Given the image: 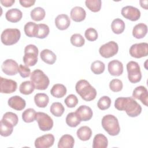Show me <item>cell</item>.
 <instances>
[{"label":"cell","mask_w":148,"mask_h":148,"mask_svg":"<svg viewBox=\"0 0 148 148\" xmlns=\"http://www.w3.org/2000/svg\"><path fill=\"white\" fill-rule=\"evenodd\" d=\"M70 41L72 45L76 47H82L85 43L83 36L80 34H73L71 37Z\"/></svg>","instance_id":"cell-39"},{"label":"cell","mask_w":148,"mask_h":148,"mask_svg":"<svg viewBox=\"0 0 148 148\" xmlns=\"http://www.w3.org/2000/svg\"><path fill=\"white\" fill-rule=\"evenodd\" d=\"M35 87L31 81H24L22 82L19 87L20 92L24 95L31 94L35 90Z\"/></svg>","instance_id":"cell-32"},{"label":"cell","mask_w":148,"mask_h":148,"mask_svg":"<svg viewBox=\"0 0 148 148\" xmlns=\"http://www.w3.org/2000/svg\"><path fill=\"white\" fill-rule=\"evenodd\" d=\"M119 50V46L116 42L110 41L102 45L99 49V53L103 58H108L116 55Z\"/></svg>","instance_id":"cell-9"},{"label":"cell","mask_w":148,"mask_h":148,"mask_svg":"<svg viewBox=\"0 0 148 148\" xmlns=\"http://www.w3.org/2000/svg\"><path fill=\"white\" fill-rule=\"evenodd\" d=\"M114 107L119 110H125L128 116L135 117L142 112L141 106L132 97H119L114 102Z\"/></svg>","instance_id":"cell-1"},{"label":"cell","mask_w":148,"mask_h":148,"mask_svg":"<svg viewBox=\"0 0 148 148\" xmlns=\"http://www.w3.org/2000/svg\"><path fill=\"white\" fill-rule=\"evenodd\" d=\"M50 32V29L47 25L45 24H38V31L36 38L44 39L48 36Z\"/></svg>","instance_id":"cell-41"},{"label":"cell","mask_w":148,"mask_h":148,"mask_svg":"<svg viewBox=\"0 0 148 148\" xmlns=\"http://www.w3.org/2000/svg\"><path fill=\"white\" fill-rule=\"evenodd\" d=\"M71 18L75 22H80L83 21L86 16L85 10L80 6H75L73 8L70 12Z\"/></svg>","instance_id":"cell-20"},{"label":"cell","mask_w":148,"mask_h":148,"mask_svg":"<svg viewBox=\"0 0 148 148\" xmlns=\"http://www.w3.org/2000/svg\"><path fill=\"white\" fill-rule=\"evenodd\" d=\"M123 87L122 81L117 79L112 80L109 83V88L113 92L120 91L122 90Z\"/></svg>","instance_id":"cell-43"},{"label":"cell","mask_w":148,"mask_h":148,"mask_svg":"<svg viewBox=\"0 0 148 148\" xmlns=\"http://www.w3.org/2000/svg\"><path fill=\"white\" fill-rule=\"evenodd\" d=\"M129 52L131 57L136 58L146 57L148 55V43L146 42L135 43L131 46Z\"/></svg>","instance_id":"cell-10"},{"label":"cell","mask_w":148,"mask_h":148,"mask_svg":"<svg viewBox=\"0 0 148 148\" xmlns=\"http://www.w3.org/2000/svg\"><path fill=\"white\" fill-rule=\"evenodd\" d=\"M121 13L122 16L132 21H137L140 17V10L132 6H126L122 8Z\"/></svg>","instance_id":"cell-12"},{"label":"cell","mask_w":148,"mask_h":148,"mask_svg":"<svg viewBox=\"0 0 148 148\" xmlns=\"http://www.w3.org/2000/svg\"><path fill=\"white\" fill-rule=\"evenodd\" d=\"M76 92L86 101L94 99L97 96V91L88 81L84 79L79 80L75 86Z\"/></svg>","instance_id":"cell-2"},{"label":"cell","mask_w":148,"mask_h":148,"mask_svg":"<svg viewBox=\"0 0 148 148\" xmlns=\"http://www.w3.org/2000/svg\"><path fill=\"white\" fill-rule=\"evenodd\" d=\"M30 79L35 88L40 90H46L50 83L48 76L42 70L38 69L34 70L31 73Z\"/></svg>","instance_id":"cell-4"},{"label":"cell","mask_w":148,"mask_h":148,"mask_svg":"<svg viewBox=\"0 0 148 148\" xmlns=\"http://www.w3.org/2000/svg\"><path fill=\"white\" fill-rule=\"evenodd\" d=\"M105 69V64L101 61H95L91 65V71L96 75H99L103 73Z\"/></svg>","instance_id":"cell-38"},{"label":"cell","mask_w":148,"mask_h":148,"mask_svg":"<svg viewBox=\"0 0 148 148\" xmlns=\"http://www.w3.org/2000/svg\"><path fill=\"white\" fill-rule=\"evenodd\" d=\"M0 91L1 93L10 94L17 90V82L12 79H8L1 77Z\"/></svg>","instance_id":"cell-14"},{"label":"cell","mask_w":148,"mask_h":148,"mask_svg":"<svg viewBox=\"0 0 148 148\" xmlns=\"http://www.w3.org/2000/svg\"><path fill=\"white\" fill-rule=\"evenodd\" d=\"M35 0H20V5L24 8H29L34 5L35 3Z\"/></svg>","instance_id":"cell-47"},{"label":"cell","mask_w":148,"mask_h":148,"mask_svg":"<svg viewBox=\"0 0 148 148\" xmlns=\"http://www.w3.org/2000/svg\"><path fill=\"white\" fill-rule=\"evenodd\" d=\"M38 47L32 44L28 45L24 49V55L23 56V62L28 66H32L38 62Z\"/></svg>","instance_id":"cell-6"},{"label":"cell","mask_w":148,"mask_h":148,"mask_svg":"<svg viewBox=\"0 0 148 148\" xmlns=\"http://www.w3.org/2000/svg\"><path fill=\"white\" fill-rule=\"evenodd\" d=\"M54 140L53 135L51 134H45L35 139V146L36 148H49L53 145Z\"/></svg>","instance_id":"cell-13"},{"label":"cell","mask_w":148,"mask_h":148,"mask_svg":"<svg viewBox=\"0 0 148 148\" xmlns=\"http://www.w3.org/2000/svg\"><path fill=\"white\" fill-rule=\"evenodd\" d=\"M128 79L132 83H136L142 79V73L138 62L133 61L128 62L127 64Z\"/></svg>","instance_id":"cell-7"},{"label":"cell","mask_w":148,"mask_h":148,"mask_svg":"<svg viewBox=\"0 0 148 148\" xmlns=\"http://www.w3.org/2000/svg\"><path fill=\"white\" fill-rule=\"evenodd\" d=\"M34 102L38 107L44 108L48 105L49 98L45 93H37L34 96Z\"/></svg>","instance_id":"cell-29"},{"label":"cell","mask_w":148,"mask_h":148,"mask_svg":"<svg viewBox=\"0 0 148 148\" xmlns=\"http://www.w3.org/2000/svg\"><path fill=\"white\" fill-rule=\"evenodd\" d=\"M66 93V88L64 84H56L50 90V94L54 97L60 98L65 96Z\"/></svg>","instance_id":"cell-26"},{"label":"cell","mask_w":148,"mask_h":148,"mask_svg":"<svg viewBox=\"0 0 148 148\" xmlns=\"http://www.w3.org/2000/svg\"><path fill=\"white\" fill-rule=\"evenodd\" d=\"M36 112L32 108H28L25 110L22 113V119L25 123L33 122L36 119Z\"/></svg>","instance_id":"cell-35"},{"label":"cell","mask_w":148,"mask_h":148,"mask_svg":"<svg viewBox=\"0 0 148 148\" xmlns=\"http://www.w3.org/2000/svg\"><path fill=\"white\" fill-rule=\"evenodd\" d=\"M132 98L134 99H139L143 104L147 106L148 91L147 88L143 86L136 87L133 91Z\"/></svg>","instance_id":"cell-15"},{"label":"cell","mask_w":148,"mask_h":148,"mask_svg":"<svg viewBox=\"0 0 148 148\" xmlns=\"http://www.w3.org/2000/svg\"><path fill=\"white\" fill-rule=\"evenodd\" d=\"M18 72L20 76L23 78L28 77L31 75V70L28 66L20 64L18 66Z\"/></svg>","instance_id":"cell-46"},{"label":"cell","mask_w":148,"mask_h":148,"mask_svg":"<svg viewBox=\"0 0 148 148\" xmlns=\"http://www.w3.org/2000/svg\"><path fill=\"white\" fill-rule=\"evenodd\" d=\"M2 72L9 76L16 75L18 72V65L16 61L12 59H7L5 60L2 65Z\"/></svg>","instance_id":"cell-11"},{"label":"cell","mask_w":148,"mask_h":148,"mask_svg":"<svg viewBox=\"0 0 148 148\" xmlns=\"http://www.w3.org/2000/svg\"><path fill=\"white\" fill-rule=\"evenodd\" d=\"M23 17L22 12L17 8H12L8 10L5 14L6 20L12 23L19 21Z\"/></svg>","instance_id":"cell-21"},{"label":"cell","mask_w":148,"mask_h":148,"mask_svg":"<svg viewBox=\"0 0 148 148\" xmlns=\"http://www.w3.org/2000/svg\"><path fill=\"white\" fill-rule=\"evenodd\" d=\"M85 4L87 8L93 12H97L101 10L102 1L101 0H86Z\"/></svg>","instance_id":"cell-37"},{"label":"cell","mask_w":148,"mask_h":148,"mask_svg":"<svg viewBox=\"0 0 148 148\" xmlns=\"http://www.w3.org/2000/svg\"><path fill=\"white\" fill-rule=\"evenodd\" d=\"M31 18L36 21L42 20L46 15L45 10L41 7H36L33 9L30 13Z\"/></svg>","instance_id":"cell-33"},{"label":"cell","mask_w":148,"mask_h":148,"mask_svg":"<svg viewBox=\"0 0 148 148\" xmlns=\"http://www.w3.org/2000/svg\"><path fill=\"white\" fill-rule=\"evenodd\" d=\"M108 145V139L103 134H98L95 135L92 142L93 148H106Z\"/></svg>","instance_id":"cell-25"},{"label":"cell","mask_w":148,"mask_h":148,"mask_svg":"<svg viewBox=\"0 0 148 148\" xmlns=\"http://www.w3.org/2000/svg\"><path fill=\"white\" fill-rule=\"evenodd\" d=\"M147 32V26L146 24L140 23L134 26L132 29V35L136 39L144 38Z\"/></svg>","instance_id":"cell-22"},{"label":"cell","mask_w":148,"mask_h":148,"mask_svg":"<svg viewBox=\"0 0 148 148\" xmlns=\"http://www.w3.org/2000/svg\"><path fill=\"white\" fill-rule=\"evenodd\" d=\"M64 102L66 106L72 108L75 107L78 103V99L74 94L68 95L64 100Z\"/></svg>","instance_id":"cell-44"},{"label":"cell","mask_w":148,"mask_h":148,"mask_svg":"<svg viewBox=\"0 0 148 148\" xmlns=\"http://www.w3.org/2000/svg\"><path fill=\"white\" fill-rule=\"evenodd\" d=\"M75 139L73 137L69 134L62 135L58 143V148H72L74 146Z\"/></svg>","instance_id":"cell-23"},{"label":"cell","mask_w":148,"mask_h":148,"mask_svg":"<svg viewBox=\"0 0 148 148\" xmlns=\"http://www.w3.org/2000/svg\"><path fill=\"white\" fill-rule=\"evenodd\" d=\"M84 36L88 40L95 41L97 39L98 35L96 29L93 28H88L84 32Z\"/></svg>","instance_id":"cell-45"},{"label":"cell","mask_w":148,"mask_h":148,"mask_svg":"<svg viewBox=\"0 0 148 148\" xmlns=\"http://www.w3.org/2000/svg\"><path fill=\"white\" fill-rule=\"evenodd\" d=\"M111 105V99L108 96H103L98 100L97 106L98 108L102 110L109 109Z\"/></svg>","instance_id":"cell-40"},{"label":"cell","mask_w":148,"mask_h":148,"mask_svg":"<svg viewBox=\"0 0 148 148\" xmlns=\"http://www.w3.org/2000/svg\"><path fill=\"white\" fill-rule=\"evenodd\" d=\"M1 3L5 6V7H10L13 5V3H14L15 1L14 0H1Z\"/></svg>","instance_id":"cell-48"},{"label":"cell","mask_w":148,"mask_h":148,"mask_svg":"<svg viewBox=\"0 0 148 148\" xmlns=\"http://www.w3.org/2000/svg\"><path fill=\"white\" fill-rule=\"evenodd\" d=\"M102 126L108 134L111 136L117 135L120 131L118 119L112 114H106L102 119Z\"/></svg>","instance_id":"cell-3"},{"label":"cell","mask_w":148,"mask_h":148,"mask_svg":"<svg viewBox=\"0 0 148 148\" xmlns=\"http://www.w3.org/2000/svg\"><path fill=\"white\" fill-rule=\"evenodd\" d=\"M108 68L109 73L112 76H119L123 72V65L117 60L110 61L108 63Z\"/></svg>","instance_id":"cell-17"},{"label":"cell","mask_w":148,"mask_h":148,"mask_svg":"<svg viewBox=\"0 0 148 148\" xmlns=\"http://www.w3.org/2000/svg\"><path fill=\"white\" fill-rule=\"evenodd\" d=\"M21 36L20 31L17 28H7L3 31L1 35L2 43L6 46L16 44Z\"/></svg>","instance_id":"cell-5"},{"label":"cell","mask_w":148,"mask_h":148,"mask_svg":"<svg viewBox=\"0 0 148 148\" xmlns=\"http://www.w3.org/2000/svg\"><path fill=\"white\" fill-rule=\"evenodd\" d=\"M42 60L46 64H53L55 63L57 57L55 53L49 49H44L40 53Z\"/></svg>","instance_id":"cell-24"},{"label":"cell","mask_w":148,"mask_h":148,"mask_svg":"<svg viewBox=\"0 0 148 148\" xmlns=\"http://www.w3.org/2000/svg\"><path fill=\"white\" fill-rule=\"evenodd\" d=\"M140 5L141 6L142 8L145 9H147V3L148 1H140Z\"/></svg>","instance_id":"cell-49"},{"label":"cell","mask_w":148,"mask_h":148,"mask_svg":"<svg viewBox=\"0 0 148 148\" xmlns=\"http://www.w3.org/2000/svg\"><path fill=\"white\" fill-rule=\"evenodd\" d=\"M0 127L1 135L6 137L12 134L14 126L8 121L2 119L1 120Z\"/></svg>","instance_id":"cell-30"},{"label":"cell","mask_w":148,"mask_h":148,"mask_svg":"<svg viewBox=\"0 0 148 148\" xmlns=\"http://www.w3.org/2000/svg\"><path fill=\"white\" fill-rule=\"evenodd\" d=\"M56 27L60 30L66 29L71 24V20L68 15L61 14L58 15L54 20Z\"/></svg>","instance_id":"cell-19"},{"label":"cell","mask_w":148,"mask_h":148,"mask_svg":"<svg viewBox=\"0 0 148 148\" xmlns=\"http://www.w3.org/2000/svg\"><path fill=\"white\" fill-rule=\"evenodd\" d=\"M8 105L12 109L16 110H21L25 107V101L18 95L11 97L8 102Z\"/></svg>","instance_id":"cell-18"},{"label":"cell","mask_w":148,"mask_h":148,"mask_svg":"<svg viewBox=\"0 0 148 148\" xmlns=\"http://www.w3.org/2000/svg\"><path fill=\"white\" fill-rule=\"evenodd\" d=\"M125 26L124 21L119 18L113 20L111 24L112 30L116 34H120L123 32L125 29Z\"/></svg>","instance_id":"cell-31"},{"label":"cell","mask_w":148,"mask_h":148,"mask_svg":"<svg viewBox=\"0 0 148 148\" xmlns=\"http://www.w3.org/2000/svg\"><path fill=\"white\" fill-rule=\"evenodd\" d=\"M2 119L11 123L14 127L17 124L18 121V116H17V114L11 112H6L3 114Z\"/></svg>","instance_id":"cell-42"},{"label":"cell","mask_w":148,"mask_h":148,"mask_svg":"<svg viewBox=\"0 0 148 148\" xmlns=\"http://www.w3.org/2000/svg\"><path fill=\"white\" fill-rule=\"evenodd\" d=\"M50 110L54 116L60 117L64 113L65 108L61 103L56 102L51 104L50 108Z\"/></svg>","instance_id":"cell-34"},{"label":"cell","mask_w":148,"mask_h":148,"mask_svg":"<svg viewBox=\"0 0 148 148\" xmlns=\"http://www.w3.org/2000/svg\"><path fill=\"white\" fill-rule=\"evenodd\" d=\"M75 113L81 121H86L90 120L93 115L92 109L87 105L80 106L76 110Z\"/></svg>","instance_id":"cell-16"},{"label":"cell","mask_w":148,"mask_h":148,"mask_svg":"<svg viewBox=\"0 0 148 148\" xmlns=\"http://www.w3.org/2000/svg\"><path fill=\"white\" fill-rule=\"evenodd\" d=\"M35 120L38 122L39 128L43 131H49L53 127V119L44 112H37Z\"/></svg>","instance_id":"cell-8"},{"label":"cell","mask_w":148,"mask_h":148,"mask_svg":"<svg viewBox=\"0 0 148 148\" xmlns=\"http://www.w3.org/2000/svg\"><path fill=\"white\" fill-rule=\"evenodd\" d=\"M66 124L71 127H77L81 122L75 112H71L68 113L65 119Z\"/></svg>","instance_id":"cell-36"},{"label":"cell","mask_w":148,"mask_h":148,"mask_svg":"<svg viewBox=\"0 0 148 148\" xmlns=\"http://www.w3.org/2000/svg\"><path fill=\"white\" fill-rule=\"evenodd\" d=\"M25 35L28 37H36L38 31V24L34 22L27 23L24 27Z\"/></svg>","instance_id":"cell-27"},{"label":"cell","mask_w":148,"mask_h":148,"mask_svg":"<svg viewBox=\"0 0 148 148\" xmlns=\"http://www.w3.org/2000/svg\"><path fill=\"white\" fill-rule=\"evenodd\" d=\"M76 134L80 140L86 141L90 139L92 135V131L87 126H82L77 130Z\"/></svg>","instance_id":"cell-28"}]
</instances>
